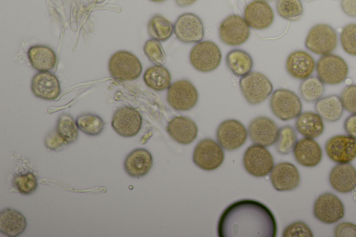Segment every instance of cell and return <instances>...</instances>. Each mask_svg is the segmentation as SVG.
<instances>
[{"mask_svg":"<svg viewBox=\"0 0 356 237\" xmlns=\"http://www.w3.org/2000/svg\"><path fill=\"white\" fill-rule=\"evenodd\" d=\"M218 34L224 44L239 46L248 40L250 35V26L241 16L231 15L220 24Z\"/></svg>","mask_w":356,"mask_h":237,"instance_id":"obj_11","label":"cell"},{"mask_svg":"<svg viewBox=\"0 0 356 237\" xmlns=\"http://www.w3.org/2000/svg\"><path fill=\"white\" fill-rule=\"evenodd\" d=\"M336 31L327 24H317L309 31L305 42V47L317 55L331 54L337 47Z\"/></svg>","mask_w":356,"mask_h":237,"instance_id":"obj_5","label":"cell"},{"mask_svg":"<svg viewBox=\"0 0 356 237\" xmlns=\"http://www.w3.org/2000/svg\"><path fill=\"white\" fill-rule=\"evenodd\" d=\"M346 83L349 84H351V80L350 79H346Z\"/></svg>","mask_w":356,"mask_h":237,"instance_id":"obj_49","label":"cell"},{"mask_svg":"<svg viewBox=\"0 0 356 237\" xmlns=\"http://www.w3.org/2000/svg\"><path fill=\"white\" fill-rule=\"evenodd\" d=\"M225 158L222 147L211 138L201 140L195 146L193 161L200 168L211 171L219 167Z\"/></svg>","mask_w":356,"mask_h":237,"instance_id":"obj_10","label":"cell"},{"mask_svg":"<svg viewBox=\"0 0 356 237\" xmlns=\"http://www.w3.org/2000/svg\"><path fill=\"white\" fill-rule=\"evenodd\" d=\"M314 108L323 120L328 122L338 121L343 113V106L340 97L330 95L323 97L315 102Z\"/></svg>","mask_w":356,"mask_h":237,"instance_id":"obj_29","label":"cell"},{"mask_svg":"<svg viewBox=\"0 0 356 237\" xmlns=\"http://www.w3.org/2000/svg\"><path fill=\"white\" fill-rule=\"evenodd\" d=\"M275 7L282 18L291 22L300 19L304 12L301 0H277Z\"/></svg>","mask_w":356,"mask_h":237,"instance_id":"obj_36","label":"cell"},{"mask_svg":"<svg viewBox=\"0 0 356 237\" xmlns=\"http://www.w3.org/2000/svg\"><path fill=\"white\" fill-rule=\"evenodd\" d=\"M297 142V135L295 129L290 125L279 129L278 136L275 142L277 152L282 155L291 153Z\"/></svg>","mask_w":356,"mask_h":237,"instance_id":"obj_37","label":"cell"},{"mask_svg":"<svg viewBox=\"0 0 356 237\" xmlns=\"http://www.w3.org/2000/svg\"><path fill=\"white\" fill-rule=\"evenodd\" d=\"M142 116L136 108L124 106L115 111L111 126L118 135L124 138H130L138 133L142 126Z\"/></svg>","mask_w":356,"mask_h":237,"instance_id":"obj_15","label":"cell"},{"mask_svg":"<svg viewBox=\"0 0 356 237\" xmlns=\"http://www.w3.org/2000/svg\"><path fill=\"white\" fill-rule=\"evenodd\" d=\"M269 104L273 113L282 121L296 118L302 113V104L300 99L289 89L279 88L275 90Z\"/></svg>","mask_w":356,"mask_h":237,"instance_id":"obj_6","label":"cell"},{"mask_svg":"<svg viewBox=\"0 0 356 237\" xmlns=\"http://www.w3.org/2000/svg\"><path fill=\"white\" fill-rule=\"evenodd\" d=\"M44 142L45 147L52 151H58L64 145H68L67 142L58 133L56 129L46 135Z\"/></svg>","mask_w":356,"mask_h":237,"instance_id":"obj_43","label":"cell"},{"mask_svg":"<svg viewBox=\"0 0 356 237\" xmlns=\"http://www.w3.org/2000/svg\"><path fill=\"white\" fill-rule=\"evenodd\" d=\"M334 236L336 237H356V224L349 222H341L334 227Z\"/></svg>","mask_w":356,"mask_h":237,"instance_id":"obj_44","label":"cell"},{"mask_svg":"<svg viewBox=\"0 0 356 237\" xmlns=\"http://www.w3.org/2000/svg\"><path fill=\"white\" fill-rule=\"evenodd\" d=\"M343 128L348 136L356 140V114L347 117L343 123Z\"/></svg>","mask_w":356,"mask_h":237,"instance_id":"obj_45","label":"cell"},{"mask_svg":"<svg viewBox=\"0 0 356 237\" xmlns=\"http://www.w3.org/2000/svg\"><path fill=\"white\" fill-rule=\"evenodd\" d=\"M340 6L346 15L356 18V0H341Z\"/></svg>","mask_w":356,"mask_h":237,"instance_id":"obj_46","label":"cell"},{"mask_svg":"<svg viewBox=\"0 0 356 237\" xmlns=\"http://www.w3.org/2000/svg\"><path fill=\"white\" fill-rule=\"evenodd\" d=\"M108 68L111 76L115 80L133 81L141 74L143 66L140 60L128 51H118L109 59Z\"/></svg>","mask_w":356,"mask_h":237,"instance_id":"obj_2","label":"cell"},{"mask_svg":"<svg viewBox=\"0 0 356 237\" xmlns=\"http://www.w3.org/2000/svg\"><path fill=\"white\" fill-rule=\"evenodd\" d=\"M295 127L305 138H316L324 131L323 119L318 113L312 111L301 113L296 117Z\"/></svg>","mask_w":356,"mask_h":237,"instance_id":"obj_28","label":"cell"},{"mask_svg":"<svg viewBox=\"0 0 356 237\" xmlns=\"http://www.w3.org/2000/svg\"><path fill=\"white\" fill-rule=\"evenodd\" d=\"M27 222L24 215L19 211L6 208L0 213V232L9 237L22 234L26 229Z\"/></svg>","mask_w":356,"mask_h":237,"instance_id":"obj_26","label":"cell"},{"mask_svg":"<svg viewBox=\"0 0 356 237\" xmlns=\"http://www.w3.org/2000/svg\"><path fill=\"white\" fill-rule=\"evenodd\" d=\"M293 153L296 161L307 167L316 166L323 158L320 145L314 138H301L297 141Z\"/></svg>","mask_w":356,"mask_h":237,"instance_id":"obj_24","label":"cell"},{"mask_svg":"<svg viewBox=\"0 0 356 237\" xmlns=\"http://www.w3.org/2000/svg\"><path fill=\"white\" fill-rule=\"evenodd\" d=\"M12 183L15 188L22 195H30L38 187L37 178L31 172L15 174L13 177Z\"/></svg>","mask_w":356,"mask_h":237,"instance_id":"obj_38","label":"cell"},{"mask_svg":"<svg viewBox=\"0 0 356 237\" xmlns=\"http://www.w3.org/2000/svg\"><path fill=\"white\" fill-rule=\"evenodd\" d=\"M243 18L250 27L255 30H264L273 24L274 13L266 1L254 0L245 6Z\"/></svg>","mask_w":356,"mask_h":237,"instance_id":"obj_18","label":"cell"},{"mask_svg":"<svg viewBox=\"0 0 356 237\" xmlns=\"http://www.w3.org/2000/svg\"><path fill=\"white\" fill-rule=\"evenodd\" d=\"M143 80L149 88L155 91H163L170 85L171 74L165 67L155 65L145 70Z\"/></svg>","mask_w":356,"mask_h":237,"instance_id":"obj_31","label":"cell"},{"mask_svg":"<svg viewBox=\"0 0 356 237\" xmlns=\"http://www.w3.org/2000/svg\"><path fill=\"white\" fill-rule=\"evenodd\" d=\"M166 131L168 135L181 145H188L197 136L198 128L195 122L186 116H176L168 123Z\"/></svg>","mask_w":356,"mask_h":237,"instance_id":"obj_22","label":"cell"},{"mask_svg":"<svg viewBox=\"0 0 356 237\" xmlns=\"http://www.w3.org/2000/svg\"><path fill=\"white\" fill-rule=\"evenodd\" d=\"M248 132L251 141L254 144L270 147L275 144L279 129L272 119L259 116L250 122Z\"/></svg>","mask_w":356,"mask_h":237,"instance_id":"obj_17","label":"cell"},{"mask_svg":"<svg viewBox=\"0 0 356 237\" xmlns=\"http://www.w3.org/2000/svg\"><path fill=\"white\" fill-rule=\"evenodd\" d=\"M76 122L80 131L90 136L99 135L105 126L101 117L88 113L79 115L76 119Z\"/></svg>","mask_w":356,"mask_h":237,"instance_id":"obj_34","label":"cell"},{"mask_svg":"<svg viewBox=\"0 0 356 237\" xmlns=\"http://www.w3.org/2000/svg\"><path fill=\"white\" fill-rule=\"evenodd\" d=\"M261 1H266V2H267V1H274V0H261Z\"/></svg>","mask_w":356,"mask_h":237,"instance_id":"obj_51","label":"cell"},{"mask_svg":"<svg viewBox=\"0 0 356 237\" xmlns=\"http://www.w3.org/2000/svg\"><path fill=\"white\" fill-rule=\"evenodd\" d=\"M340 42L343 51L356 56V24H346L340 33Z\"/></svg>","mask_w":356,"mask_h":237,"instance_id":"obj_40","label":"cell"},{"mask_svg":"<svg viewBox=\"0 0 356 237\" xmlns=\"http://www.w3.org/2000/svg\"><path fill=\"white\" fill-rule=\"evenodd\" d=\"M31 88L35 97L48 101L57 99L61 91L57 76L49 71L36 73L31 80Z\"/></svg>","mask_w":356,"mask_h":237,"instance_id":"obj_20","label":"cell"},{"mask_svg":"<svg viewBox=\"0 0 356 237\" xmlns=\"http://www.w3.org/2000/svg\"><path fill=\"white\" fill-rule=\"evenodd\" d=\"M199 99L195 85L187 79L177 80L168 88L166 100L168 105L178 111H187L193 108Z\"/></svg>","mask_w":356,"mask_h":237,"instance_id":"obj_7","label":"cell"},{"mask_svg":"<svg viewBox=\"0 0 356 237\" xmlns=\"http://www.w3.org/2000/svg\"><path fill=\"white\" fill-rule=\"evenodd\" d=\"M307 3H311L312 1H314L315 0H305Z\"/></svg>","mask_w":356,"mask_h":237,"instance_id":"obj_50","label":"cell"},{"mask_svg":"<svg viewBox=\"0 0 356 237\" xmlns=\"http://www.w3.org/2000/svg\"><path fill=\"white\" fill-rule=\"evenodd\" d=\"M150 1L152 2H155V3H162V2L165 1L166 0H150Z\"/></svg>","mask_w":356,"mask_h":237,"instance_id":"obj_48","label":"cell"},{"mask_svg":"<svg viewBox=\"0 0 356 237\" xmlns=\"http://www.w3.org/2000/svg\"><path fill=\"white\" fill-rule=\"evenodd\" d=\"M241 91L250 105L264 101L272 93L273 86L269 79L258 72H250L239 81Z\"/></svg>","mask_w":356,"mask_h":237,"instance_id":"obj_3","label":"cell"},{"mask_svg":"<svg viewBox=\"0 0 356 237\" xmlns=\"http://www.w3.org/2000/svg\"><path fill=\"white\" fill-rule=\"evenodd\" d=\"M331 186L340 193H349L356 189V169L348 163H338L329 174Z\"/></svg>","mask_w":356,"mask_h":237,"instance_id":"obj_23","label":"cell"},{"mask_svg":"<svg viewBox=\"0 0 356 237\" xmlns=\"http://www.w3.org/2000/svg\"><path fill=\"white\" fill-rule=\"evenodd\" d=\"M270 178L273 186L278 191L293 190L300 181L298 170L289 162H281L273 166Z\"/></svg>","mask_w":356,"mask_h":237,"instance_id":"obj_19","label":"cell"},{"mask_svg":"<svg viewBox=\"0 0 356 237\" xmlns=\"http://www.w3.org/2000/svg\"><path fill=\"white\" fill-rule=\"evenodd\" d=\"M147 32L152 39L165 42L172 36L174 32V25L163 16L156 14L149 20Z\"/></svg>","mask_w":356,"mask_h":237,"instance_id":"obj_32","label":"cell"},{"mask_svg":"<svg viewBox=\"0 0 356 237\" xmlns=\"http://www.w3.org/2000/svg\"><path fill=\"white\" fill-rule=\"evenodd\" d=\"M27 56L31 66L38 72L52 70L57 61L54 50L42 44L31 46L27 51Z\"/></svg>","mask_w":356,"mask_h":237,"instance_id":"obj_27","label":"cell"},{"mask_svg":"<svg viewBox=\"0 0 356 237\" xmlns=\"http://www.w3.org/2000/svg\"><path fill=\"white\" fill-rule=\"evenodd\" d=\"M314 217L324 224H334L344 217L345 208L341 200L332 193H324L315 200Z\"/></svg>","mask_w":356,"mask_h":237,"instance_id":"obj_12","label":"cell"},{"mask_svg":"<svg viewBox=\"0 0 356 237\" xmlns=\"http://www.w3.org/2000/svg\"><path fill=\"white\" fill-rule=\"evenodd\" d=\"M328 158L337 163H348L356 158V140L348 135H336L325 145Z\"/></svg>","mask_w":356,"mask_h":237,"instance_id":"obj_16","label":"cell"},{"mask_svg":"<svg viewBox=\"0 0 356 237\" xmlns=\"http://www.w3.org/2000/svg\"><path fill=\"white\" fill-rule=\"evenodd\" d=\"M191 65L200 72H211L218 67L222 60V53L218 46L210 40H203L195 44L189 54Z\"/></svg>","mask_w":356,"mask_h":237,"instance_id":"obj_4","label":"cell"},{"mask_svg":"<svg viewBox=\"0 0 356 237\" xmlns=\"http://www.w3.org/2000/svg\"><path fill=\"white\" fill-rule=\"evenodd\" d=\"M247 138L246 128L241 122L234 119L222 122L216 130L218 144L227 151H234L241 147Z\"/></svg>","mask_w":356,"mask_h":237,"instance_id":"obj_13","label":"cell"},{"mask_svg":"<svg viewBox=\"0 0 356 237\" xmlns=\"http://www.w3.org/2000/svg\"><path fill=\"white\" fill-rule=\"evenodd\" d=\"M313 232L304 222H294L285 227L282 232L284 237H312Z\"/></svg>","mask_w":356,"mask_h":237,"instance_id":"obj_42","label":"cell"},{"mask_svg":"<svg viewBox=\"0 0 356 237\" xmlns=\"http://www.w3.org/2000/svg\"><path fill=\"white\" fill-rule=\"evenodd\" d=\"M285 68L294 79L304 80L312 74L316 68L313 56L304 50L292 51L286 58Z\"/></svg>","mask_w":356,"mask_h":237,"instance_id":"obj_21","label":"cell"},{"mask_svg":"<svg viewBox=\"0 0 356 237\" xmlns=\"http://www.w3.org/2000/svg\"><path fill=\"white\" fill-rule=\"evenodd\" d=\"M197 0H175L176 4L179 7H186L194 3Z\"/></svg>","mask_w":356,"mask_h":237,"instance_id":"obj_47","label":"cell"},{"mask_svg":"<svg viewBox=\"0 0 356 237\" xmlns=\"http://www.w3.org/2000/svg\"><path fill=\"white\" fill-rule=\"evenodd\" d=\"M176 38L184 43H197L204 36L202 19L195 14L186 13L179 15L174 24Z\"/></svg>","mask_w":356,"mask_h":237,"instance_id":"obj_14","label":"cell"},{"mask_svg":"<svg viewBox=\"0 0 356 237\" xmlns=\"http://www.w3.org/2000/svg\"><path fill=\"white\" fill-rule=\"evenodd\" d=\"M339 97L344 109L352 114H356V84L346 86Z\"/></svg>","mask_w":356,"mask_h":237,"instance_id":"obj_41","label":"cell"},{"mask_svg":"<svg viewBox=\"0 0 356 237\" xmlns=\"http://www.w3.org/2000/svg\"><path fill=\"white\" fill-rule=\"evenodd\" d=\"M55 129L68 144L76 142L79 138L76 122L70 114L63 113L58 117Z\"/></svg>","mask_w":356,"mask_h":237,"instance_id":"obj_35","label":"cell"},{"mask_svg":"<svg viewBox=\"0 0 356 237\" xmlns=\"http://www.w3.org/2000/svg\"><path fill=\"white\" fill-rule=\"evenodd\" d=\"M243 164L248 174L255 177H264L271 172L274 160L264 146L254 144L245 150Z\"/></svg>","mask_w":356,"mask_h":237,"instance_id":"obj_9","label":"cell"},{"mask_svg":"<svg viewBox=\"0 0 356 237\" xmlns=\"http://www.w3.org/2000/svg\"><path fill=\"white\" fill-rule=\"evenodd\" d=\"M147 58L156 65H163L166 62V54L159 41L150 39L143 46Z\"/></svg>","mask_w":356,"mask_h":237,"instance_id":"obj_39","label":"cell"},{"mask_svg":"<svg viewBox=\"0 0 356 237\" xmlns=\"http://www.w3.org/2000/svg\"><path fill=\"white\" fill-rule=\"evenodd\" d=\"M219 237H275L277 222L271 211L253 199H241L229 205L218 223Z\"/></svg>","mask_w":356,"mask_h":237,"instance_id":"obj_1","label":"cell"},{"mask_svg":"<svg viewBox=\"0 0 356 237\" xmlns=\"http://www.w3.org/2000/svg\"><path fill=\"white\" fill-rule=\"evenodd\" d=\"M153 165L151 153L143 148L131 151L125 158L124 169L131 177L140 178L146 175Z\"/></svg>","mask_w":356,"mask_h":237,"instance_id":"obj_25","label":"cell"},{"mask_svg":"<svg viewBox=\"0 0 356 237\" xmlns=\"http://www.w3.org/2000/svg\"><path fill=\"white\" fill-rule=\"evenodd\" d=\"M316 70L324 84L338 85L346 79L348 66L343 58L331 53L321 56L316 64Z\"/></svg>","mask_w":356,"mask_h":237,"instance_id":"obj_8","label":"cell"},{"mask_svg":"<svg viewBox=\"0 0 356 237\" xmlns=\"http://www.w3.org/2000/svg\"><path fill=\"white\" fill-rule=\"evenodd\" d=\"M299 90L303 100L307 102H316L324 93V83L318 76H309L302 80Z\"/></svg>","mask_w":356,"mask_h":237,"instance_id":"obj_33","label":"cell"},{"mask_svg":"<svg viewBox=\"0 0 356 237\" xmlns=\"http://www.w3.org/2000/svg\"><path fill=\"white\" fill-rule=\"evenodd\" d=\"M229 70L237 76H243L250 72L253 67V60L245 51L235 49L229 51L225 58Z\"/></svg>","mask_w":356,"mask_h":237,"instance_id":"obj_30","label":"cell"}]
</instances>
